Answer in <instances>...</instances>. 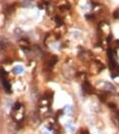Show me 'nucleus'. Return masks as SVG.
<instances>
[{
	"label": "nucleus",
	"mask_w": 119,
	"mask_h": 134,
	"mask_svg": "<svg viewBox=\"0 0 119 134\" xmlns=\"http://www.w3.org/2000/svg\"><path fill=\"white\" fill-rule=\"evenodd\" d=\"M83 89H84V91H85L86 93H87V94H92V93H94L93 87H92L91 84L87 83V82H85V83L83 84Z\"/></svg>",
	"instance_id": "nucleus-1"
},
{
	"label": "nucleus",
	"mask_w": 119,
	"mask_h": 134,
	"mask_svg": "<svg viewBox=\"0 0 119 134\" xmlns=\"http://www.w3.org/2000/svg\"><path fill=\"white\" fill-rule=\"evenodd\" d=\"M2 84H3V87H4V89L6 90L7 92H11V90H10L11 85H10V83H9L7 80H5V79H2Z\"/></svg>",
	"instance_id": "nucleus-2"
},
{
	"label": "nucleus",
	"mask_w": 119,
	"mask_h": 134,
	"mask_svg": "<svg viewBox=\"0 0 119 134\" xmlns=\"http://www.w3.org/2000/svg\"><path fill=\"white\" fill-rule=\"evenodd\" d=\"M12 72H13V74H15V75L22 74V72H23V68H22V66H16V67H14L12 69Z\"/></svg>",
	"instance_id": "nucleus-3"
},
{
	"label": "nucleus",
	"mask_w": 119,
	"mask_h": 134,
	"mask_svg": "<svg viewBox=\"0 0 119 134\" xmlns=\"http://www.w3.org/2000/svg\"><path fill=\"white\" fill-rule=\"evenodd\" d=\"M107 52H108L109 59H113V58H114V50H113L112 48H108Z\"/></svg>",
	"instance_id": "nucleus-4"
},
{
	"label": "nucleus",
	"mask_w": 119,
	"mask_h": 134,
	"mask_svg": "<svg viewBox=\"0 0 119 134\" xmlns=\"http://www.w3.org/2000/svg\"><path fill=\"white\" fill-rule=\"evenodd\" d=\"M56 62H57V56H52L51 59L49 60V66H50V67L54 66L55 64H56Z\"/></svg>",
	"instance_id": "nucleus-5"
},
{
	"label": "nucleus",
	"mask_w": 119,
	"mask_h": 134,
	"mask_svg": "<svg viewBox=\"0 0 119 134\" xmlns=\"http://www.w3.org/2000/svg\"><path fill=\"white\" fill-rule=\"evenodd\" d=\"M54 20H55V22L57 23L58 25H62V24H63V23H62V20H61L59 16H55Z\"/></svg>",
	"instance_id": "nucleus-6"
},
{
	"label": "nucleus",
	"mask_w": 119,
	"mask_h": 134,
	"mask_svg": "<svg viewBox=\"0 0 119 134\" xmlns=\"http://www.w3.org/2000/svg\"><path fill=\"white\" fill-rule=\"evenodd\" d=\"M113 16H114V19H119V8H117L113 12Z\"/></svg>",
	"instance_id": "nucleus-7"
},
{
	"label": "nucleus",
	"mask_w": 119,
	"mask_h": 134,
	"mask_svg": "<svg viewBox=\"0 0 119 134\" xmlns=\"http://www.w3.org/2000/svg\"><path fill=\"white\" fill-rule=\"evenodd\" d=\"M114 46H115L116 48H119V40H116V41L114 42Z\"/></svg>",
	"instance_id": "nucleus-8"
},
{
	"label": "nucleus",
	"mask_w": 119,
	"mask_h": 134,
	"mask_svg": "<svg viewBox=\"0 0 119 134\" xmlns=\"http://www.w3.org/2000/svg\"><path fill=\"white\" fill-rule=\"evenodd\" d=\"M1 75H2V77H4L5 75H7V73L5 72V70H4V69H2V72H1Z\"/></svg>",
	"instance_id": "nucleus-9"
},
{
	"label": "nucleus",
	"mask_w": 119,
	"mask_h": 134,
	"mask_svg": "<svg viewBox=\"0 0 119 134\" xmlns=\"http://www.w3.org/2000/svg\"><path fill=\"white\" fill-rule=\"evenodd\" d=\"M112 38H113V36H112V35L110 34V35L108 36V39H107V41H108V42H110V41L112 40Z\"/></svg>",
	"instance_id": "nucleus-10"
}]
</instances>
